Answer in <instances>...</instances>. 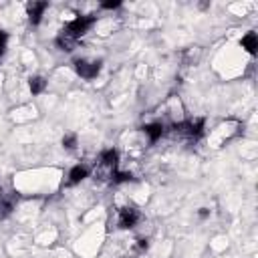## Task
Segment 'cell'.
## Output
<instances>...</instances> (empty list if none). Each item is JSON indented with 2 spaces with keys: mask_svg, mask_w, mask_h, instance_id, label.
Masks as SVG:
<instances>
[{
  "mask_svg": "<svg viewBox=\"0 0 258 258\" xmlns=\"http://www.w3.org/2000/svg\"><path fill=\"white\" fill-rule=\"evenodd\" d=\"M62 147L64 149H75L77 147V135L75 133H67L62 137Z\"/></svg>",
  "mask_w": 258,
  "mask_h": 258,
  "instance_id": "cell-12",
  "label": "cell"
},
{
  "mask_svg": "<svg viewBox=\"0 0 258 258\" xmlns=\"http://www.w3.org/2000/svg\"><path fill=\"white\" fill-rule=\"evenodd\" d=\"M143 133L147 135V139H149V143H157L163 135H165V125L161 123V121H153V123H145L143 127Z\"/></svg>",
  "mask_w": 258,
  "mask_h": 258,
  "instance_id": "cell-7",
  "label": "cell"
},
{
  "mask_svg": "<svg viewBox=\"0 0 258 258\" xmlns=\"http://www.w3.org/2000/svg\"><path fill=\"white\" fill-rule=\"evenodd\" d=\"M117 163H119V151L109 147V149H103L99 153V167H105L109 169V173L113 175V171H117Z\"/></svg>",
  "mask_w": 258,
  "mask_h": 258,
  "instance_id": "cell-6",
  "label": "cell"
},
{
  "mask_svg": "<svg viewBox=\"0 0 258 258\" xmlns=\"http://www.w3.org/2000/svg\"><path fill=\"white\" fill-rule=\"evenodd\" d=\"M6 44H8V34L0 28V56L6 52Z\"/></svg>",
  "mask_w": 258,
  "mask_h": 258,
  "instance_id": "cell-13",
  "label": "cell"
},
{
  "mask_svg": "<svg viewBox=\"0 0 258 258\" xmlns=\"http://www.w3.org/2000/svg\"><path fill=\"white\" fill-rule=\"evenodd\" d=\"M95 24H97V16H95V14H81V16H75L73 20H69V22L60 28V32H58L56 38H54V44H56L62 52H71V50L77 46V42H79Z\"/></svg>",
  "mask_w": 258,
  "mask_h": 258,
  "instance_id": "cell-1",
  "label": "cell"
},
{
  "mask_svg": "<svg viewBox=\"0 0 258 258\" xmlns=\"http://www.w3.org/2000/svg\"><path fill=\"white\" fill-rule=\"evenodd\" d=\"M171 131H173L177 137L196 143V141H200V139L204 137V133H206V119H204V117H198V119H183V121H179V123H173V125H171Z\"/></svg>",
  "mask_w": 258,
  "mask_h": 258,
  "instance_id": "cell-2",
  "label": "cell"
},
{
  "mask_svg": "<svg viewBox=\"0 0 258 258\" xmlns=\"http://www.w3.org/2000/svg\"><path fill=\"white\" fill-rule=\"evenodd\" d=\"M111 179H113V183H127V181H133V175L131 173H127V171H113V175H111Z\"/></svg>",
  "mask_w": 258,
  "mask_h": 258,
  "instance_id": "cell-11",
  "label": "cell"
},
{
  "mask_svg": "<svg viewBox=\"0 0 258 258\" xmlns=\"http://www.w3.org/2000/svg\"><path fill=\"white\" fill-rule=\"evenodd\" d=\"M48 10V2L46 0H40V2H28L26 4V16H28V22L32 26H38L42 22V16L44 12Z\"/></svg>",
  "mask_w": 258,
  "mask_h": 258,
  "instance_id": "cell-5",
  "label": "cell"
},
{
  "mask_svg": "<svg viewBox=\"0 0 258 258\" xmlns=\"http://www.w3.org/2000/svg\"><path fill=\"white\" fill-rule=\"evenodd\" d=\"M0 196H2V187H0Z\"/></svg>",
  "mask_w": 258,
  "mask_h": 258,
  "instance_id": "cell-17",
  "label": "cell"
},
{
  "mask_svg": "<svg viewBox=\"0 0 258 258\" xmlns=\"http://www.w3.org/2000/svg\"><path fill=\"white\" fill-rule=\"evenodd\" d=\"M73 69L81 79L93 81V79L99 77V73L103 69V62L101 60H89V58H75L73 60Z\"/></svg>",
  "mask_w": 258,
  "mask_h": 258,
  "instance_id": "cell-3",
  "label": "cell"
},
{
  "mask_svg": "<svg viewBox=\"0 0 258 258\" xmlns=\"http://www.w3.org/2000/svg\"><path fill=\"white\" fill-rule=\"evenodd\" d=\"M67 177H69V179H67L69 185H77V183H81L83 179L89 177V167L83 165V163H77V165H73V167L69 169V175H67Z\"/></svg>",
  "mask_w": 258,
  "mask_h": 258,
  "instance_id": "cell-8",
  "label": "cell"
},
{
  "mask_svg": "<svg viewBox=\"0 0 258 258\" xmlns=\"http://www.w3.org/2000/svg\"><path fill=\"white\" fill-rule=\"evenodd\" d=\"M240 44H242V48H244L248 54H256V50H258V36H256V32H254V30L246 32V34L240 38Z\"/></svg>",
  "mask_w": 258,
  "mask_h": 258,
  "instance_id": "cell-9",
  "label": "cell"
},
{
  "mask_svg": "<svg viewBox=\"0 0 258 258\" xmlns=\"http://www.w3.org/2000/svg\"><path fill=\"white\" fill-rule=\"evenodd\" d=\"M139 220H141V214H139L135 208H131V206L121 208L119 214H117V226H119L121 230H131V228H135Z\"/></svg>",
  "mask_w": 258,
  "mask_h": 258,
  "instance_id": "cell-4",
  "label": "cell"
},
{
  "mask_svg": "<svg viewBox=\"0 0 258 258\" xmlns=\"http://www.w3.org/2000/svg\"><path fill=\"white\" fill-rule=\"evenodd\" d=\"M28 89H30L32 95H40V93H44V91H46V79H44L42 75H34V77H30V79H28Z\"/></svg>",
  "mask_w": 258,
  "mask_h": 258,
  "instance_id": "cell-10",
  "label": "cell"
},
{
  "mask_svg": "<svg viewBox=\"0 0 258 258\" xmlns=\"http://www.w3.org/2000/svg\"><path fill=\"white\" fill-rule=\"evenodd\" d=\"M137 242H139V250H147V246H149V244H147V240H145V238H139Z\"/></svg>",
  "mask_w": 258,
  "mask_h": 258,
  "instance_id": "cell-16",
  "label": "cell"
},
{
  "mask_svg": "<svg viewBox=\"0 0 258 258\" xmlns=\"http://www.w3.org/2000/svg\"><path fill=\"white\" fill-rule=\"evenodd\" d=\"M121 6V0H113V2H101V8L103 10H115Z\"/></svg>",
  "mask_w": 258,
  "mask_h": 258,
  "instance_id": "cell-14",
  "label": "cell"
},
{
  "mask_svg": "<svg viewBox=\"0 0 258 258\" xmlns=\"http://www.w3.org/2000/svg\"><path fill=\"white\" fill-rule=\"evenodd\" d=\"M198 216H200V218H208V216H210V210H208V208H200Z\"/></svg>",
  "mask_w": 258,
  "mask_h": 258,
  "instance_id": "cell-15",
  "label": "cell"
}]
</instances>
